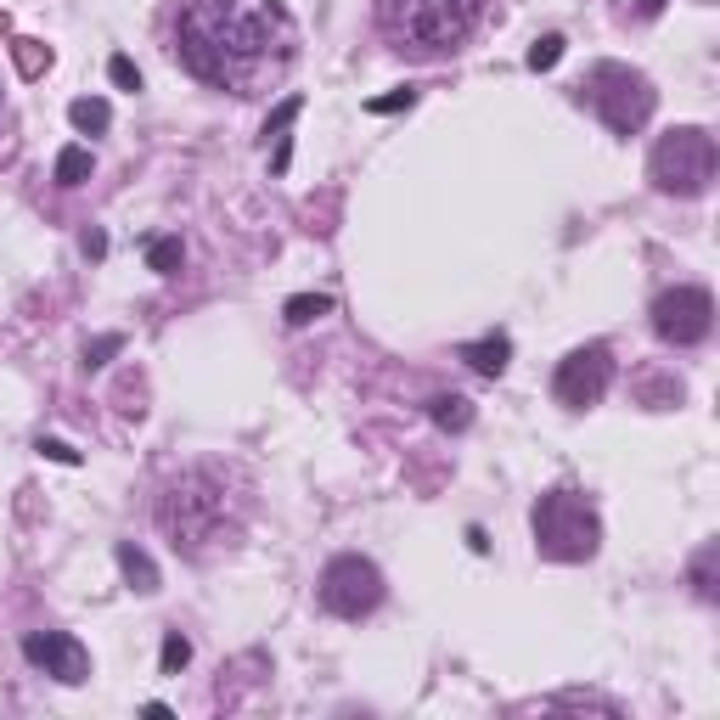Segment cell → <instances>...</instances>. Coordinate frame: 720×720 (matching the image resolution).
<instances>
[{"label": "cell", "mask_w": 720, "mask_h": 720, "mask_svg": "<svg viewBox=\"0 0 720 720\" xmlns=\"http://www.w3.org/2000/svg\"><path fill=\"white\" fill-rule=\"evenodd\" d=\"M152 518L180 558L209 563L242 540L253 518V484L237 462H192L158 490Z\"/></svg>", "instance_id": "obj_2"}, {"label": "cell", "mask_w": 720, "mask_h": 720, "mask_svg": "<svg viewBox=\"0 0 720 720\" xmlns=\"http://www.w3.org/2000/svg\"><path fill=\"white\" fill-rule=\"evenodd\" d=\"M84 253H90V259H102V253H108V237H102V231H90V237H84Z\"/></svg>", "instance_id": "obj_28"}, {"label": "cell", "mask_w": 720, "mask_h": 720, "mask_svg": "<svg viewBox=\"0 0 720 720\" xmlns=\"http://www.w3.org/2000/svg\"><path fill=\"white\" fill-rule=\"evenodd\" d=\"M174 51L192 79L231 97H264L288 79L299 29L282 0H180Z\"/></svg>", "instance_id": "obj_1"}, {"label": "cell", "mask_w": 720, "mask_h": 720, "mask_svg": "<svg viewBox=\"0 0 720 720\" xmlns=\"http://www.w3.org/2000/svg\"><path fill=\"white\" fill-rule=\"evenodd\" d=\"M23 659L46 676H57L62 687H79L90 676V653L68 637V630H34V637L23 642Z\"/></svg>", "instance_id": "obj_10"}, {"label": "cell", "mask_w": 720, "mask_h": 720, "mask_svg": "<svg viewBox=\"0 0 720 720\" xmlns=\"http://www.w3.org/2000/svg\"><path fill=\"white\" fill-rule=\"evenodd\" d=\"M484 18V0H378L383 34L411 57L457 51Z\"/></svg>", "instance_id": "obj_3"}, {"label": "cell", "mask_w": 720, "mask_h": 720, "mask_svg": "<svg viewBox=\"0 0 720 720\" xmlns=\"http://www.w3.org/2000/svg\"><path fill=\"white\" fill-rule=\"evenodd\" d=\"M113 349H119V338H102L97 349H84V367H102V360H108Z\"/></svg>", "instance_id": "obj_27"}, {"label": "cell", "mask_w": 720, "mask_h": 720, "mask_svg": "<svg viewBox=\"0 0 720 720\" xmlns=\"http://www.w3.org/2000/svg\"><path fill=\"white\" fill-rule=\"evenodd\" d=\"M68 124L84 130V136H97V130L113 124V108H108L102 97H79V102H68Z\"/></svg>", "instance_id": "obj_14"}, {"label": "cell", "mask_w": 720, "mask_h": 720, "mask_svg": "<svg viewBox=\"0 0 720 720\" xmlns=\"http://www.w3.org/2000/svg\"><path fill=\"white\" fill-rule=\"evenodd\" d=\"M113 558H119V574H124L136 591H158V569H152V558H147L141 547H130V540H124Z\"/></svg>", "instance_id": "obj_13"}, {"label": "cell", "mask_w": 720, "mask_h": 720, "mask_svg": "<svg viewBox=\"0 0 720 720\" xmlns=\"http://www.w3.org/2000/svg\"><path fill=\"white\" fill-rule=\"evenodd\" d=\"M40 457H51V462H62V468H73V462H79V450H68L62 439H40Z\"/></svg>", "instance_id": "obj_25"}, {"label": "cell", "mask_w": 720, "mask_h": 720, "mask_svg": "<svg viewBox=\"0 0 720 720\" xmlns=\"http://www.w3.org/2000/svg\"><path fill=\"white\" fill-rule=\"evenodd\" d=\"M299 108H304V102H299V97H288L277 113H270V124H264V141H277V152H270V169H277V174H282V169H288V158H293V152H288V130H293Z\"/></svg>", "instance_id": "obj_12"}, {"label": "cell", "mask_w": 720, "mask_h": 720, "mask_svg": "<svg viewBox=\"0 0 720 720\" xmlns=\"http://www.w3.org/2000/svg\"><path fill=\"white\" fill-rule=\"evenodd\" d=\"M180 259H187V248H180V237H152V242H147V264H152V270H163V277H174V270H180Z\"/></svg>", "instance_id": "obj_18"}, {"label": "cell", "mask_w": 720, "mask_h": 720, "mask_svg": "<svg viewBox=\"0 0 720 720\" xmlns=\"http://www.w3.org/2000/svg\"><path fill=\"white\" fill-rule=\"evenodd\" d=\"M540 709H597V714H624L613 698H602V692H558V698H547Z\"/></svg>", "instance_id": "obj_16"}, {"label": "cell", "mask_w": 720, "mask_h": 720, "mask_svg": "<svg viewBox=\"0 0 720 720\" xmlns=\"http://www.w3.org/2000/svg\"><path fill=\"white\" fill-rule=\"evenodd\" d=\"M529 529H534V552L552 563H586L602 547V518L580 490H547L529 512Z\"/></svg>", "instance_id": "obj_4"}, {"label": "cell", "mask_w": 720, "mask_h": 720, "mask_svg": "<svg viewBox=\"0 0 720 720\" xmlns=\"http://www.w3.org/2000/svg\"><path fill=\"white\" fill-rule=\"evenodd\" d=\"M327 310H332L327 293H293V299H288V327H310V321L327 316Z\"/></svg>", "instance_id": "obj_19"}, {"label": "cell", "mask_w": 720, "mask_h": 720, "mask_svg": "<svg viewBox=\"0 0 720 720\" xmlns=\"http://www.w3.org/2000/svg\"><path fill=\"white\" fill-rule=\"evenodd\" d=\"M417 97H411V90H394V97H378V102H367L372 113H400V108H411Z\"/></svg>", "instance_id": "obj_26"}, {"label": "cell", "mask_w": 720, "mask_h": 720, "mask_svg": "<svg viewBox=\"0 0 720 720\" xmlns=\"http://www.w3.org/2000/svg\"><path fill=\"white\" fill-rule=\"evenodd\" d=\"M558 62H563V34H547V40L529 46V68H534V73H547V68H558Z\"/></svg>", "instance_id": "obj_22"}, {"label": "cell", "mask_w": 720, "mask_h": 720, "mask_svg": "<svg viewBox=\"0 0 720 720\" xmlns=\"http://www.w3.org/2000/svg\"><path fill=\"white\" fill-rule=\"evenodd\" d=\"M709 327H714V299H709L703 288H676V293H664V299L653 304V332H659L664 343H676V349L703 343Z\"/></svg>", "instance_id": "obj_9"}, {"label": "cell", "mask_w": 720, "mask_h": 720, "mask_svg": "<svg viewBox=\"0 0 720 720\" xmlns=\"http://www.w3.org/2000/svg\"><path fill=\"white\" fill-rule=\"evenodd\" d=\"M12 57H18V68H23L29 79H40V73L51 68V46H40V40H12Z\"/></svg>", "instance_id": "obj_20"}, {"label": "cell", "mask_w": 720, "mask_h": 720, "mask_svg": "<svg viewBox=\"0 0 720 720\" xmlns=\"http://www.w3.org/2000/svg\"><path fill=\"white\" fill-rule=\"evenodd\" d=\"M321 608L332 619H367L383 608V574L372 558H360V552H343L321 569V586H316Z\"/></svg>", "instance_id": "obj_7"}, {"label": "cell", "mask_w": 720, "mask_h": 720, "mask_svg": "<svg viewBox=\"0 0 720 720\" xmlns=\"http://www.w3.org/2000/svg\"><path fill=\"white\" fill-rule=\"evenodd\" d=\"M637 12H642V18H659V12H664V0H642Z\"/></svg>", "instance_id": "obj_29"}, {"label": "cell", "mask_w": 720, "mask_h": 720, "mask_svg": "<svg viewBox=\"0 0 720 720\" xmlns=\"http://www.w3.org/2000/svg\"><path fill=\"white\" fill-rule=\"evenodd\" d=\"M187 659H192V642L180 637V630H169V637H163V653H158L163 676H174V670H187Z\"/></svg>", "instance_id": "obj_21"}, {"label": "cell", "mask_w": 720, "mask_h": 720, "mask_svg": "<svg viewBox=\"0 0 720 720\" xmlns=\"http://www.w3.org/2000/svg\"><path fill=\"white\" fill-rule=\"evenodd\" d=\"M428 411H433V422H439V428H450V433H462V428L473 422V406H468L462 394H439Z\"/></svg>", "instance_id": "obj_15"}, {"label": "cell", "mask_w": 720, "mask_h": 720, "mask_svg": "<svg viewBox=\"0 0 720 720\" xmlns=\"http://www.w3.org/2000/svg\"><path fill=\"white\" fill-rule=\"evenodd\" d=\"M79 180H90V152L84 147H62L57 152V187H79Z\"/></svg>", "instance_id": "obj_17"}, {"label": "cell", "mask_w": 720, "mask_h": 720, "mask_svg": "<svg viewBox=\"0 0 720 720\" xmlns=\"http://www.w3.org/2000/svg\"><path fill=\"white\" fill-rule=\"evenodd\" d=\"M108 73H113V84L141 90V73H136V62H130V57H113V62H108Z\"/></svg>", "instance_id": "obj_24"}, {"label": "cell", "mask_w": 720, "mask_h": 720, "mask_svg": "<svg viewBox=\"0 0 720 720\" xmlns=\"http://www.w3.org/2000/svg\"><path fill=\"white\" fill-rule=\"evenodd\" d=\"M580 102L613 130V136H637L653 119V84L642 73H630L624 62H597L580 79Z\"/></svg>", "instance_id": "obj_5"}, {"label": "cell", "mask_w": 720, "mask_h": 720, "mask_svg": "<svg viewBox=\"0 0 720 720\" xmlns=\"http://www.w3.org/2000/svg\"><path fill=\"white\" fill-rule=\"evenodd\" d=\"M709 180H714V136L709 130L681 124L653 147V187L659 192L698 198V192H709Z\"/></svg>", "instance_id": "obj_6"}, {"label": "cell", "mask_w": 720, "mask_h": 720, "mask_svg": "<svg viewBox=\"0 0 720 720\" xmlns=\"http://www.w3.org/2000/svg\"><path fill=\"white\" fill-rule=\"evenodd\" d=\"M0 29H7V18H0Z\"/></svg>", "instance_id": "obj_30"}, {"label": "cell", "mask_w": 720, "mask_h": 720, "mask_svg": "<svg viewBox=\"0 0 720 720\" xmlns=\"http://www.w3.org/2000/svg\"><path fill=\"white\" fill-rule=\"evenodd\" d=\"M608 383H613V354H608V343H586V349H574L563 367H558L552 394H558L569 411H591V406L608 394Z\"/></svg>", "instance_id": "obj_8"}, {"label": "cell", "mask_w": 720, "mask_h": 720, "mask_svg": "<svg viewBox=\"0 0 720 720\" xmlns=\"http://www.w3.org/2000/svg\"><path fill=\"white\" fill-rule=\"evenodd\" d=\"M692 580H698V597H714V547H703V552H698Z\"/></svg>", "instance_id": "obj_23"}, {"label": "cell", "mask_w": 720, "mask_h": 720, "mask_svg": "<svg viewBox=\"0 0 720 720\" xmlns=\"http://www.w3.org/2000/svg\"><path fill=\"white\" fill-rule=\"evenodd\" d=\"M457 354L468 360V367H473L479 378H501V372H507V360H512V343H507V338L496 332V338H479V343H462Z\"/></svg>", "instance_id": "obj_11"}]
</instances>
